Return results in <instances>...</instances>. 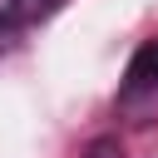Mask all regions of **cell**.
Listing matches in <instances>:
<instances>
[{"instance_id": "obj_2", "label": "cell", "mask_w": 158, "mask_h": 158, "mask_svg": "<svg viewBox=\"0 0 158 158\" xmlns=\"http://www.w3.org/2000/svg\"><path fill=\"white\" fill-rule=\"evenodd\" d=\"M49 10H54V0H0V35L5 30H20V25H35Z\"/></svg>"}, {"instance_id": "obj_3", "label": "cell", "mask_w": 158, "mask_h": 158, "mask_svg": "<svg viewBox=\"0 0 158 158\" xmlns=\"http://www.w3.org/2000/svg\"><path fill=\"white\" fill-rule=\"evenodd\" d=\"M89 158H123V148H118L114 138H99V143L89 148Z\"/></svg>"}, {"instance_id": "obj_1", "label": "cell", "mask_w": 158, "mask_h": 158, "mask_svg": "<svg viewBox=\"0 0 158 158\" xmlns=\"http://www.w3.org/2000/svg\"><path fill=\"white\" fill-rule=\"evenodd\" d=\"M158 89V40H148L133 59H128V94Z\"/></svg>"}]
</instances>
